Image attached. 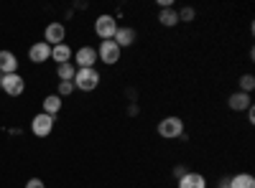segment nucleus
I'll use <instances>...</instances> for the list:
<instances>
[{"instance_id": "obj_1", "label": "nucleus", "mask_w": 255, "mask_h": 188, "mask_svg": "<svg viewBox=\"0 0 255 188\" xmlns=\"http://www.w3.org/2000/svg\"><path fill=\"white\" fill-rule=\"evenodd\" d=\"M72 84H74V89L92 92V89H97V84H100V71H97V69H77Z\"/></svg>"}, {"instance_id": "obj_2", "label": "nucleus", "mask_w": 255, "mask_h": 188, "mask_svg": "<svg viewBox=\"0 0 255 188\" xmlns=\"http://www.w3.org/2000/svg\"><path fill=\"white\" fill-rule=\"evenodd\" d=\"M158 135L163 137V140H176V137H181L184 135V122H181V117H163L161 122H158Z\"/></svg>"}, {"instance_id": "obj_3", "label": "nucleus", "mask_w": 255, "mask_h": 188, "mask_svg": "<svg viewBox=\"0 0 255 188\" xmlns=\"http://www.w3.org/2000/svg\"><path fill=\"white\" fill-rule=\"evenodd\" d=\"M115 31H118V20H115V15H100L97 20H95V33L102 38V41H113L115 38Z\"/></svg>"}, {"instance_id": "obj_4", "label": "nucleus", "mask_w": 255, "mask_h": 188, "mask_svg": "<svg viewBox=\"0 0 255 188\" xmlns=\"http://www.w3.org/2000/svg\"><path fill=\"white\" fill-rule=\"evenodd\" d=\"M120 54H123V49L115 44V41H102L100 49H97V59L102 61V64H108V66L118 64V61H120Z\"/></svg>"}, {"instance_id": "obj_5", "label": "nucleus", "mask_w": 255, "mask_h": 188, "mask_svg": "<svg viewBox=\"0 0 255 188\" xmlns=\"http://www.w3.org/2000/svg\"><path fill=\"white\" fill-rule=\"evenodd\" d=\"M51 130H54V117L51 115H36L33 120H31V132L36 135V137H49L51 135Z\"/></svg>"}, {"instance_id": "obj_6", "label": "nucleus", "mask_w": 255, "mask_h": 188, "mask_svg": "<svg viewBox=\"0 0 255 188\" xmlns=\"http://www.w3.org/2000/svg\"><path fill=\"white\" fill-rule=\"evenodd\" d=\"M0 89H3L5 94H10V97H20L23 89H26V81H23V76H20L18 71L15 74H5L3 76V87Z\"/></svg>"}, {"instance_id": "obj_7", "label": "nucleus", "mask_w": 255, "mask_h": 188, "mask_svg": "<svg viewBox=\"0 0 255 188\" xmlns=\"http://www.w3.org/2000/svg\"><path fill=\"white\" fill-rule=\"evenodd\" d=\"M64 38H67V28H64L61 23H49L46 26V31H44V41L49 46H59V44H64Z\"/></svg>"}, {"instance_id": "obj_8", "label": "nucleus", "mask_w": 255, "mask_h": 188, "mask_svg": "<svg viewBox=\"0 0 255 188\" xmlns=\"http://www.w3.org/2000/svg\"><path fill=\"white\" fill-rule=\"evenodd\" d=\"M95 64H97V49L82 46V49L77 51V66H79V69H95Z\"/></svg>"}, {"instance_id": "obj_9", "label": "nucleus", "mask_w": 255, "mask_h": 188, "mask_svg": "<svg viewBox=\"0 0 255 188\" xmlns=\"http://www.w3.org/2000/svg\"><path fill=\"white\" fill-rule=\"evenodd\" d=\"M28 59L33 61V64H44V61L51 59V46L46 44V41H38V44H33L28 49Z\"/></svg>"}, {"instance_id": "obj_10", "label": "nucleus", "mask_w": 255, "mask_h": 188, "mask_svg": "<svg viewBox=\"0 0 255 188\" xmlns=\"http://www.w3.org/2000/svg\"><path fill=\"white\" fill-rule=\"evenodd\" d=\"M135 38H138V33H135V28H130V26H118V31H115V44L120 46V49H128V46H133L135 44Z\"/></svg>"}, {"instance_id": "obj_11", "label": "nucleus", "mask_w": 255, "mask_h": 188, "mask_svg": "<svg viewBox=\"0 0 255 188\" xmlns=\"http://www.w3.org/2000/svg\"><path fill=\"white\" fill-rule=\"evenodd\" d=\"M250 107H253L250 94H245V92H235V94H230V110L243 112V110H250Z\"/></svg>"}, {"instance_id": "obj_12", "label": "nucleus", "mask_w": 255, "mask_h": 188, "mask_svg": "<svg viewBox=\"0 0 255 188\" xmlns=\"http://www.w3.org/2000/svg\"><path fill=\"white\" fill-rule=\"evenodd\" d=\"M18 71V59L10 51H0V74H15Z\"/></svg>"}, {"instance_id": "obj_13", "label": "nucleus", "mask_w": 255, "mask_h": 188, "mask_svg": "<svg viewBox=\"0 0 255 188\" xmlns=\"http://www.w3.org/2000/svg\"><path fill=\"white\" fill-rule=\"evenodd\" d=\"M179 188H207V178L202 173H186L179 178Z\"/></svg>"}, {"instance_id": "obj_14", "label": "nucleus", "mask_w": 255, "mask_h": 188, "mask_svg": "<svg viewBox=\"0 0 255 188\" xmlns=\"http://www.w3.org/2000/svg\"><path fill=\"white\" fill-rule=\"evenodd\" d=\"M72 46L69 44H59V46H51V59L56 61V64H67V61H72Z\"/></svg>"}, {"instance_id": "obj_15", "label": "nucleus", "mask_w": 255, "mask_h": 188, "mask_svg": "<svg viewBox=\"0 0 255 188\" xmlns=\"http://www.w3.org/2000/svg\"><path fill=\"white\" fill-rule=\"evenodd\" d=\"M230 188H255V178L250 173H238L230 178Z\"/></svg>"}, {"instance_id": "obj_16", "label": "nucleus", "mask_w": 255, "mask_h": 188, "mask_svg": "<svg viewBox=\"0 0 255 188\" xmlns=\"http://www.w3.org/2000/svg\"><path fill=\"white\" fill-rule=\"evenodd\" d=\"M59 110H61V97H59V94H49V97L44 99V115L56 117Z\"/></svg>"}, {"instance_id": "obj_17", "label": "nucleus", "mask_w": 255, "mask_h": 188, "mask_svg": "<svg viewBox=\"0 0 255 188\" xmlns=\"http://www.w3.org/2000/svg\"><path fill=\"white\" fill-rule=\"evenodd\" d=\"M158 20H161V26L171 28V26H176V23H179V15H176V10H174V8H163V10L158 13Z\"/></svg>"}, {"instance_id": "obj_18", "label": "nucleus", "mask_w": 255, "mask_h": 188, "mask_svg": "<svg viewBox=\"0 0 255 188\" xmlns=\"http://www.w3.org/2000/svg\"><path fill=\"white\" fill-rule=\"evenodd\" d=\"M74 74H77V66L72 64V61H67V64H59V66H56V76H59L61 81H72Z\"/></svg>"}, {"instance_id": "obj_19", "label": "nucleus", "mask_w": 255, "mask_h": 188, "mask_svg": "<svg viewBox=\"0 0 255 188\" xmlns=\"http://www.w3.org/2000/svg\"><path fill=\"white\" fill-rule=\"evenodd\" d=\"M253 89H255V76H253V74H243V76H240V92L250 94Z\"/></svg>"}, {"instance_id": "obj_20", "label": "nucleus", "mask_w": 255, "mask_h": 188, "mask_svg": "<svg viewBox=\"0 0 255 188\" xmlns=\"http://www.w3.org/2000/svg\"><path fill=\"white\" fill-rule=\"evenodd\" d=\"M176 15H179V23H191V20L197 18V10L194 8H181V10H176Z\"/></svg>"}, {"instance_id": "obj_21", "label": "nucleus", "mask_w": 255, "mask_h": 188, "mask_svg": "<svg viewBox=\"0 0 255 188\" xmlns=\"http://www.w3.org/2000/svg\"><path fill=\"white\" fill-rule=\"evenodd\" d=\"M72 92H74L72 81H59V97H69Z\"/></svg>"}, {"instance_id": "obj_22", "label": "nucleus", "mask_w": 255, "mask_h": 188, "mask_svg": "<svg viewBox=\"0 0 255 188\" xmlns=\"http://www.w3.org/2000/svg\"><path fill=\"white\" fill-rule=\"evenodd\" d=\"M26 188H46V186H44V181H38V178H31V181L26 183Z\"/></svg>"}, {"instance_id": "obj_23", "label": "nucleus", "mask_w": 255, "mask_h": 188, "mask_svg": "<svg viewBox=\"0 0 255 188\" xmlns=\"http://www.w3.org/2000/svg\"><path fill=\"white\" fill-rule=\"evenodd\" d=\"M186 173H189V171L184 168V165H176V168H174V176H176V178H181V176H186Z\"/></svg>"}, {"instance_id": "obj_24", "label": "nucleus", "mask_w": 255, "mask_h": 188, "mask_svg": "<svg viewBox=\"0 0 255 188\" xmlns=\"http://www.w3.org/2000/svg\"><path fill=\"white\" fill-rule=\"evenodd\" d=\"M248 120H250V122H255V110H253V107L248 110Z\"/></svg>"}, {"instance_id": "obj_25", "label": "nucleus", "mask_w": 255, "mask_h": 188, "mask_svg": "<svg viewBox=\"0 0 255 188\" xmlns=\"http://www.w3.org/2000/svg\"><path fill=\"white\" fill-rule=\"evenodd\" d=\"M220 188H230V178H222L220 181Z\"/></svg>"}, {"instance_id": "obj_26", "label": "nucleus", "mask_w": 255, "mask_h": 188, "mask_svg": "<svg viewBox=\"0 0 255 188\" xmlns=\"http://www.w3.org/2000/svg\"><path fill=\"white\" fill-rule=\"evenodd\" d=\"M3 76H5V74H0V87H3Z\"/></svg>"}]
</instances>
